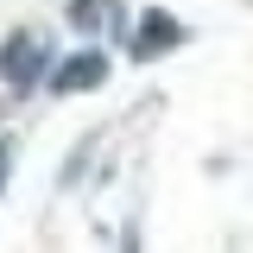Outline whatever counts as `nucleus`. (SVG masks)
<instances>
[{
    "label": "nucleus",
    "instance_id": "nucleus-3",
    "mask_svg": "<svg viewBox=\"0 0 253 253\" xmlns=\"http://www.w3.org/2000/svg\"><path fill=\"white\" fill-rule=\"evenodd\" d=\"M108 83V51H76V57H63V63H51V95H89V89H101Z\"/></svg>",
    "mask_w": 253,
    "mask_h": 253
},
{
    "label": "nucleus",
    "instance_id": "nucleus-2",
    "mask_svg": "<svg viewBox=\"0 0 253 253\" xmlns=\"http://www.w3.org/2000/svg\"><path fill=\"white\" fill-rule=\"evenodd\" d=\"M184 38H190V32H184V19H177V13L146 6V13H139V26L126 32V51H133V63H158V57H171Z\"/></svg>",
    "mask_w": 253,
    "mask_h": 253
},
{
    "label": "nucleus",
    "instance_id": "nucleus-4",
    "mask_svg": "<svg viewBox=\"0 0 253 253\" xmlns=\"http://www.w3.org/2000/svg\"><path fill=\"white\" fill-rule=\"evenodd\" d=\"M63 19L83 32V38H101V32H126V6L121 0H70Z\"/></svg>",
    "mask_w": 253,
    "mask_h": 253
},
{
    "label": "nucleus",
    "instance_id": "nucleus-1",
    "mask_svg": "<svg viewBox=\"0 0 253 253\" xmlns=\"http://www.w3.org/2000/svg\"><path fill=\"white\" fill-rule=\"evenodd\" d=\"M51 44H44V38H38V32H6V38H0V83H6V89L13 95H32L38 89V83H44V76H51Z\"/></svg>",
    "mask_w": 253,
    "mask_h": 253
},
{
    "label": "nucleus",
    "instance_id": "nucleus-5",
    "mask_svg": "<svg viewBox=\"0 0 253 253\" xmlns=\"http://www.w3.org/2000/svg\"><path fill=\"white\" fill-rule=\"evenodd\" d=\"M6 171H13V139H0V190H6Z\"/></svg>",
    "mask_w": 253,
    "mask_h": 253
},
{
    "label": "nucleus",
    "instance_id": "nucleus-6",
    "mask_svg": "<svg viewBox=\"0 0 253 253\" xmlns=\"http://www.w3.org/2000/svg\"><path fill=\"white\" fill-rule=\"evenodd\" d=\"M121 253H139V228L126 221V241H121Z\"/></svg>",
    "mask_w": 253,
    "mask_h": 253
}]
</instances>
